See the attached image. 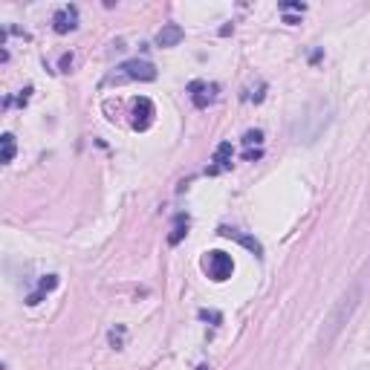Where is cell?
Instances as JSON below:
<instances>
[{"instance_id":"obj_11","label":"cell","mask_w":370,"mask_h":370,"mask_svg":"<svg viewBox=\"0 0 370 370\" xmlns=\"http://www.w3.org/2000/svg\"><path fill=\"white\" fill-rule=\"evenodd\" d=\"M185 235H188V217L185 214H176L174 217V226H171V235H168V243L171 246H180Z\"/></svg>"},{"instance_id":"obj_9","label":"cell","mask_w":370,"mask_h":370,"mask_svg":"<svg viewBox=\"0 0 370 370\" xmlns=\"http://www.w3.org/2000/svg\"><path fill=\"white\" fill-rule=\"evenodd\" d=\"M56 286H58V275H44V278L38 281V290H35L30 298H26V304H30V307L41 304V301H44V298H47L52 290H56Z\"/></svg>"},{"instance_id":"obj_4","label":"cell","mask_w":370,"mask_h":370,"mask_svg":"<svg viewBox=\"0 0 370 370\" xmlns=\"http://www.w3.org/2000/svg\"><path fill=\"white\" fill-rule=\"evenodd\" d=\"M130 125H133V130H148L150 125H154V116H157V111H154V102L150 99H145V95H139V99H133V104H130Z\"/></svg>"},{"instance_id":"obj_5","label":"cell","mask_w":370,"mask_h":370,"mask_svg":"<svg viewBox=\"0 0 370 370\" xmlns=\"http://www.w3.org/2000/svg\"><path fill=\"white\" fill-rule=\"evenodd\" d=\"M217 93H220V87H217V84H209V81H191V84H188L191 104L200 107V111H203V107H209V104H214Z\"/></svg>"},{"instance_id":"obj_7","label":"cell","mask_w":370,"mask_h":370,"mask_svg":"<svg viewBox=\"0 0 370 370\" xmlns=\"http://www.w3.org/2000/svg\"><path fill=\"white\" fill-rule=\"evenodd\" d=\"M217 235L220 238H231V240H238V243H243L246 249H249L252 255H257V257H264V246H260L255 238H249V235H243V231H238V229H229V226H220L217 229Z\"/></svg>"},{"instance_id":"obj_18","label":"cell","mask_w":370,"mask_h":370,"mask_svg":"<svg viewBox=\"0 0 370 370\" xmlns=\"http://www.w3.org/2000/svg\"><path fill=\"white\" fill-rule=\"evenodd\" d=\"M246 159H249V162L260 159V148H257V150H246Z\"/></svg>"},{"instance_id":"obj_10","label":"cell","mask_w":370,"mask_h":370,"mask_svg":"<svg viewBox=\"0 0 370 370\" xmlns=\"http://www.w3.org/2000/svg\"><path fill=\"white\" fill-rule=\"evenodd\" d=\"M231 157H235V150H231V142H220V145H217V150H214V162H217V165L209 168V174H220V171L231 168Z\"/></svg>"},{"instance_id":"obj_8","label":"cell","mask_w":370,"mask_h":370,"mask_svg":"<svg viewBox=\"0 0 370 370\" xmlns=\"http://www.w3.org/2000/svg\"><path fill=\"white\" fill-rule=\"evenodd\" d=\"M183 38H185L183 26H176V23H165V26H162V30L157 32V44H159L162 49H171V47L180 44Z\"/></svg>"},{"instance_id":"obj_6","label":"cell","mask_w":370,"mask_h":370,"mask_svg":"<svg viewBox=\"0 0 370 370\" xmlns=\"http://www.w3.org/2000/svg\"><path fill=\"white\" fill-rule=\"evenodd\" d=\"M76 26H78V6H61L56 12V18H52V30H56L58 35L73 32Z\"/></svg>"},{"instance_id":"obj_2","label":"cell","mask_w":370,"mask_h":370,"mask_svg":"<svg viewBox=\"0 0 370 370\" xmlns=\"http://www.w3.org/2000/svg\"><path fill=\"white\" fill-rule=\"evenodd\" d=\"M111 81H116V84H122V81H157V67L150 61L130 58V61H125L119 67Z\"/></svg>"},{"instance_id":"obj_1","label":"cell","mask_w":370,"mask_h":370,"mask_svg":"<svg viewBox=\"0 0 370 370\" xmlns=\"http://www.w3.org/2000/svg\"><path fill=\"white\" fill-rule=\"evenodd\" d=\"M356 304H359V290H353L345 295V298H338V304H336V310L330 312V319H327V333H324V345H330V341L336 338V333L341 330V327L347 324V319L353 315V310H356Z\"/></svg>"},{"instance_id":"obj_13","label":"cell","mask_w":370,"mask_h":370,"mask_svg":"<svg viewBox=\"0 0 370 370\" xmlns=\"http://www.w3.org/2000/svg\"><path fill=\"white\" fill-rule=\"evenodd\" d=\"M260 142H264V130H246V133H243V145H246V148L260 145Z\"/></svg>"},{"instance_id":"obj_17","label":"cell","mask_w":370,"mask_h":370,"mask_svg":"<svg viewBox=\"0 0 370 370\" xmlns=\"http://www.w3.org/2000/svg\"><path fill=\"white\" fill-rule=\"evenodd\" d=\"M73 67V56H61V73H70Z\"/></svg>"},{"instance_id":"obj_12","label":"cell","mask_w":370,"mask_h":370,"mask_svg":"<svg viewBox=\"0 0 370 370\" xmlns=\"http://www.w3.org/2000/svg\"><path fill=\"white\" fill-rule=\"evenodd\" d=\"M0 142H3V157H0V159H3L6 162V165H9V162L12 159H15V136H12V133H3V139H0Z\"/></svg>"},{"instance_id":"obj_16","label":"cell","mask_w":370,"mask_h":370,"mask_svg":"<svg viewBox=\"0 0 370 370\" xmlns=\"http://www.w3.org/2000/svg\"><path fill=\"white\" fill-rule=\"evenodd\" d=\"M122 336H125V330H122V327H119V333H116V330H111V345H116V347H119V345H122Z\"/></svg>"},{"instance_id":"obj_14","label":"cell","mask_w":370,"mask_h":370,"mask_svg":"<svg viewBox=\"0 0 370 370\" xmlns=\"http://www.w3.org/2000/svg\"><path fill=\"white\" fill-rule=\"evenodd\" d=\"M304 3H281V12H286V15H290V12H301V15H304Z\"/></svg>"},{"instance_id":"obj_15","label":"cell","mask_w":370,"mask_h":370,"mask_svg":"<svg viewBox=\"0 0 370 370\" xmlns=\"http://www.w3.org/2000/svg\"><path fill=\"white\" fill-rule=\"evenodd\" d=\"M200 319H205V321H220V312H209V310H200Z\"/></svg>"},{"instance_id":"obj_3","label":"cell","mask_w":370,"mask_h":370,"mask_svg":"<svg viewBox=\"0 0 370 370\" xmlns=\"http://www.w3.org/2000/svg\"><path fill=\"white\" fill-rule=\"evenodd\" d=\"M203 269L211 281L223 284L235 275V260H231V255H226V252H209L203 257Z\"/></svg>"}]
</instances>
